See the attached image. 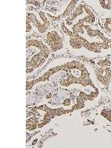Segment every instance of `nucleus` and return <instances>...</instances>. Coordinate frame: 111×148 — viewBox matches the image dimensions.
I'll return each mask as SVG.
<instances>
[{"label":"nucleus","mask_w":111,"mask_h":148,"mask_svg":"<svg viewBox=\"0 0 111 148\" xmlns=\"http://www.w3.org/2000/svg\"><path fill=\"white\" fill-rule=\"evenodd\" d=\"M39 83L80 90L88 93L101 90L96 82L92 64L75 57H58L51 61L37 76L27 79V92Z\"/></svg>","instance_id":"1"},{"label":"nucleus","mask_w":111,"mask_h":148,"mask_svg":"<svg viewBox=\"0 0 111 148\" xmlns=\"http://www.w3.org/2000/svg\"><path fill=\"white\" fill-rule=\"evenodd\" d=\"M58 28L64 35L71 55L93 59L111 56V37L99 25H94L84 22L64 25L60 22Z\"/></svg>","instance_id":"2"},{"label":"nucleus","mask_w":111,"mask_h":148,"mask_svg":"<svg viewBox=\"0 0 111 148\" xmlns=\"http://www.w3.org/2000/svg\"><path fill=\"white\" fill-rule=\"evenodd\" d=\"M99 92H85L80 90L64 89L58 87L57 90L49 92L39 104H47L54 109H59L64 114L75 111L90 109L99 101Z\"/></svg>","instance_id":"3"},{"label":"nucleus","mask_w":111,"mask_h":148,"mask_svg":"<svg viewBox=\"0 0 111 148\" xmlns=\"http://www.w3.org/2000/svg\"><path fill=\"white\" fill-rule=\"evenodd\" d=\"M53 56L43 38L30 36L26 41V76L35 77L47 66Z\"/></svg>","instance_id":"4"},{"label":"nucleus","mask_w":111,"mask_h":148,"mask_svg":"<svg viewBox=\"0 0 111 148\" xmlns=\"http://www.w3.org/2000/svg\"><path fill=\"white\" fill-rule=\"evenodd\" d=\"M64 115L59 109H54L47 104L34 105L27 108L26 129L28 133H35L47 126L53 119Z\"/></svg>","instance_id":"5"},{"label":"nucleus","mask_w":111,"mask_h":148,"mask_svg":"<svg viewBox=\"0 0 111 148\" xmlns=\"http://www.w3.org/2000/svg\"><path fill=\"white\" fill-rule=\"evenodd\" d=\"M52 19L43 9L28 10L26 13L27 36L43 37L52 27Z\"/></svg>","instance_id":"6"},{"label":"nucleus","mask_w":111,"mask_h":148,"mask_svg":"<svg viewBox=\"0 0 111 148\" xmlns=\"http://www.w3.org/2000/svg\"><path fill=\"white\" fill-rule=\"evenodd\" d=\"M78 22H84L90 25H99V16L83 1H79L71 15L61 21L64 25H71Z\"/></svg>","instance_id":"7"},{"label":"nucleus","mask_w":111,"mask_h":148,"mask_svg":"<svg viewBox=\"0 0 111 148\" xmlns=\"http://www.w3.org/2000/svg\"><path fill=\"white\" fill-rule=\"evenodd\" d=\"M53 56L65 55L68 52L64 35L59 28L51 27L42 37Z\"/></svg>","instance_id":"8"},{"label":"nucleus","mask_w":111,"mask_h":148,"mask_svg":"<svg viewBox=\"0 0 111 148\" xmlns=\"http://www.w3.org/2000/svg\"><path fill=\"white\" fill-rule=\"evenodd\" d=\"M93 67L96 82L101 90L108 88L111 82V59L99 58L93 60Z\"/></svg>","instance_id":"9"},{"label":"nucleus","mask_w":111,"mask_h":148,"mask_svg":"<svg viewBox=\"0 0 111 148\" xmlns=\"http://www.w3.org/2000/svg\"><path fill=\"white\" fill-rule=\"evenodd\" d=\"M83 2L99 16L111 18V0H85Z\"/></svg>","instance_id":"10"},{"label":"nucleus","mask_w":111,"mask_h":148,"mask_svg":"<svg viewBox=\"0 0 111 148\" xmlns=\"http://www.w3.org/2000/svg\"><path fill=\"white\" fill-rule=\"evenodd\" d=\"M79 1L72 0V1H64V3L59 8V11L53 16H50L53 22H61L63 19L71 15V13L76 8V5Z\"/></svg>","instance_id":"11"},{"label":"nucleus","mask_w":111,"mask_h":148,"mask_svg":"<svg viewBox=\"0 0 111 148\" xmlns=\"http://www.w3.org/2000/svg\"><path fill=\"white\" fill-rule=\"evenodd\" d=\"M99 25L104 32L111 37V18L99 16Z\"/></svg>","instance_id":"12"},{"label":"nucleus","mask_w":111,"mask_h":148,"mask_svg":"<svg viewBox=\"0 0 111 148\" xmlns=\"http://www.w3.org/2000/svg\"><path fill=\"white\" fill-rule=\"evenodd\" d=\"M108 90H109V92H110V94H111V82L110 83L109 86H108Z\"/></svg>","instance_id":"13"}]
</instances>
